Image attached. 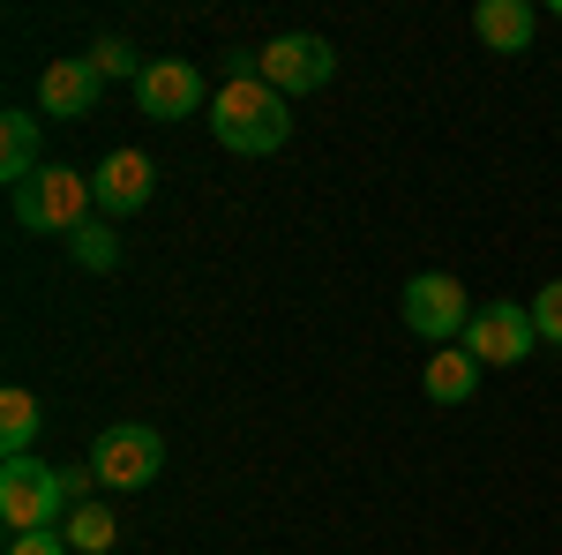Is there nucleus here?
I'll return each mask as SVG.
<instances>
[{
    "label": "nucleus",
    "mask_w": 562,
    "mask_h": 555,
    "mask_svg": "<svg viewBox=\"0 0 562 555\" xmlns=\"http://www.w3.org/2000/svg\"><path fill=\"white\" fill-rule=\"evenodd\" d=\"M90 466H38V458H8L0 466V525L8 533H53L68 525L76 503H90Z\"/></svg>",
    "instance_id": "f257e3e1"
},
{
    "label": "nucleus",
    "mask_w": 562,
    "mask_h": 555,
    "mask_svg": "<svg viewBox=\"0 0 562 555\" xmlns=\"http://www.w3.org/2000/svg\"><path fill=\"white\" fill-rule=\"evenodd\" d=\"M211 135L225 143V151H240V158H270V151H285V135H293V121H285V98L256 76H225V90L211 98Z\"/></svg>",
    "instance_id": "f03ea898"
},
{
    "label": "nucleus",
    "mask_w": 562,
    "mask_h": 555,
    "mask_svg": "<svg viewBox=\"0 0 562 555\" xmlns=\"http://www.w3.org/2000/svg\"><path fill=\"white\" fill-rule=\"evenodd\" d=\"M8 211H15V225H31V233H76V225H90L98 196H90V173L38 166L23 188H8Z\"/></svg>",
    "instance_id": "7ed1b4c3"
},
{
    "label": "nucleus",
    "mask_w": 562,
    "mask_h": 555,
    "mask_svg": "<svg viewBox=\"0 0 562 555\" xmlns=\"http://www.w3.org/2000/svg\"><path fill=\"white\" fill-rule=\"evenodd\" d=\"M90 473H98L105 488H150V480L166 473V435L143 428V421L105 428V435L90 443Z\"/></svg>",
    "instance_id": "20e7f679"
},
{
    "label": "nucleus",
    "mask_w": 562,
    "mask_h": 555,
    "mask_svg": "<svg viewBox=\"0 0 562 555\" xmlns=\"http://www.w3.org/2000/svg\"><path fill=\"white\" fill-rule=\"evenodd\" d=\"M532 345H540V331H532V308H518V300H480L465 323V353L480 368H518V360H532Z\"/></svg>",
    "instance_id": "39448f33"
},
{
    "label": "nucleus",
    "mask_w": 562,
    "mask_h": 555,
    "mask_svg": "<svg viewBox=\"0 0 562 555\" xmlns=\"http://www.w3.org/2000/svg\"><path fill=\"white\" fill-rule=\"evenodd\" d=\"M256 68H262V84L278 90V98H301V90L330 84L338 53H330V38H315V31H285V38H270L256 53Z\"/></svg>",
    "instance_id": "423d86ee"
},
{
    "label": "nucleus",
    "mask_w": 562,
    "mask_h": 555,
    "mask_svg": "<svg viewBox=\"0 0 562 555\" xmlns=\"http://www.w3.org/2000/svg\"><path fill=\"white\" fill-rule=\"evenodd\" d=\"M473 323V308H465V286L458 278H442V270H420L413 286H405V331L413 338H458Z\"/></svg>",
    "instance_id": "0eeeda50"
},
{
    "label": "nucleus",
    "mask_w": 562,
    "mask_h": 555,
    "mask_svg": "<svg viewBox=\"0 0 562 555\" xmlns=\"http://www.w3.org/2000/svg\"><path fill=\"white\" fill-rule=\"evenodd\" d=\"M90 196H98V218H135L158 196V166L143 151H105V166L90 173Z\"/></svg>",
    "instance_id": "6e6552de"
},
{
    "label": "nucleus",
    "mask_w": 562,
    "mask_h": 555,
    "mask_svg": "<svg viewBox=\"0 0 562 555\" xmlns=\"http://www.w3.org/2000/svg\"><path fill=\"white\" fill-rule=\"evenodd\" d=\"M135 106H143L150 121H188V113L203 106V76H195V60H143V76H135Z\"/></svg>",
    "instance_id": "1a4fd4ad"
},
{
    "label": "nucleus",
    "mask_w": 562,
    "mask_h": 555,
    "mask_svg": "<svg viewBox=\"0 0 562 555\" xmlns=\"http://www.w3.org/2000/svg\"><path fill=\"white\" fill-rule=\"evenodd\" d=\"M98 68H90V53L83 60H45L38 68V106H45V121H83L90 106H98Z\"/></svg>",
    "instance_id": "9d476101"
},
{
    "label": "nucleus",
    "mask_w": 562,
    "mask_h": 555,
    "mask_svg": "<svg viewBox=\"0 0 562 555\" xmlns=\"http://www.w3.org/2000/svg\"><path fill=\"white\" fill-rule=\"evenodd\" d=\"M473 31H480V45H495V53H525L532 31H540V15H532L525 0H480Z\"/></svg>",
    "instance_id": "9b49d317"
},
{
    "label": "nucleus",
    "mask_w": 562,
    "mask_h": 555,
    "mask_svg": "<svg viewBox=\"0 0 562 555\" xmlns=\"http://www.w3.org/2000/svg\"><path fill=\"white\" fill-rule=\"evenodd\" d=\"M38 173V121L31 113H0V180L23 188Z\"/></svg>",
    "instance_id": "f8f14e48"
},
{
    "label": "nucleus",
    "mask_w": 562,
    "mask_h": 555,
    "mask_svg": "<svg viewBox=\"0 0 562 555\" xmlns=\"http://www.w3.org/2000/svg\"><path fill=\"white\" fill-rule=\"evenodd\" d=\"M473 390H480V360H473V353H458V345H442V353L428 360V398H435V406H465Z\"/></svg>",
    "instance_id": "ddd939ff"
},
{
    "label": "nucleus",
    "mask_w": 562,
    "mask_h": 555,
    "mask_svg": "<svg viewBox=\"0 0 562 555\" xmlns=\"http://www.w3.org/2000/svg\"><path fill=\"white\" fill-rule=\"evenodd\" d=\"M38 428H45L38 398L23 384H8L0 390V451H8V458H31V435H38Z\"/></svg>",
    "instance_id": "4468645a"
},
{
    "label": "nucleus",
    "mask_w": 562,
    "mask_h": 555,
    "mask_svg": "<svg viewBox=\"0 0 562 555\" xmlns=\"http://www.w3.org/2000/svg\"><path fill=\"white\" fill-rule=\"evenodd\" d=\"M60 541H68V548H83V555H105L113 541H121V525H113V511H105V503H76V511H68V525H60Z\"/></svg>",
    "instance_id": "2eb2a0df"
},
{
    "label": "nucleus",
    "mask_w": 562,
    "mask_h": 555,
    "mask_svg": "<svg viewBox=\"0 0 562 555\" xmlns=\"http://www.w3.org/2000/svg\"><path fill=\"white\" fill-rule=\"evenodd\" d=\"M68 248H76L83 270H113V263H121V241H113V225H105V218L76 225V233H68Z\"/></svg>",
    "instance_id": "dca6fc26"
},
{
    "label": "nucleus",
    "mask_w": 562,
    "mask_h": 555,
    "mask_svg": "<svg viewBox=\"0 0 562 555\" xmlns=\"http://www.w3.org/2000/svg\"><path fill=\"white\" fill-rule=\"evenodd\" d=\"M532 331H540V345H562V278L532 293Z\"/></svg>",
    "instance_id": "f3484780"
},
{
    "label": "nucleus",
    "mask_w": 562,
    "mask_h": 555,
    "mask_svg": "<svg viewBox=\"0 0 562 555\" xmlns=\"http://www.w3.org/2000/svg\"><path fill=\"white\" fill-rule=\"evenodd\" d=\"M90 68H98V76H143V60H135V53H128L121 38H105V45H98V53H90Z\"/></svg>",
    "instance_id": "a211bd4d"
},
{
    "label": "nucleus",
    "mask_w": 562,
    "mask_h": 555,
    "mask_svg": "<svg viewBox=\"0 0 562 555\" xmlns=\"http://www.w3.org/2000/svg\"><path fill=\"white\" fill-rule=\"evenodd\" d=\"M8 555H76V548H68L60 525H53V533H8Z\"/></svg>",
    "instance_id": "6ab92c4d"
}]
</instances>
